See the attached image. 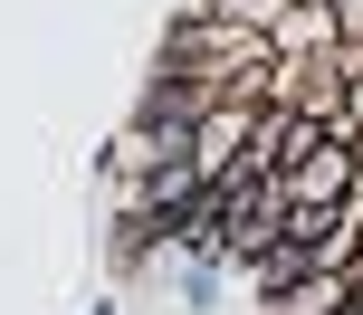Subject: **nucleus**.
<instances>
[{
	"mask_svg": "<svg viewBox=\"0 0 363 315\" xmlns=\"http://www.w3.org/2000/svg\"><path fill=\"white\" fill-rule=\"evenodd\" d=\"M335 48H345V29H335L325 0H287L268 19V57H335Z\"/></svg>",
	"mask_w": 363,
	"mask_h": 315,
	"instance_id": "nucleus-1",
	"label": "nucleus"
},
{
	"mask_svg": "<svg viewBox=\"0 0 363 315\" xmlns=\"http://www.w3.org/2000/svg\"><path fill=\"white\" fill-rule=\"evenodd\" d=\"M354 287H363L354 268H315V277H296V287H268L258 306H268V315H345Z\"/></svg>",
	"mask_w": 363,
	"mask_h": 315,
	"instance_id": "nucleus-2",
	"label": "nucleus"
},
{
	"mask_svg": "<svg viewBox=\"0 0 363 315\" xmlns=\"http://www.w3.org/2000/svg\"><path fill=\"white\" fill-rule=\"evenodd\" d=\"M335 10V29H345V48H363V0H325Z\"/></svg>",
	"mask_w": 363,
	"mask_h": 315,
	"instance_id": "nucleus-3",
	"label": "nucleus"
}]
</instances>
